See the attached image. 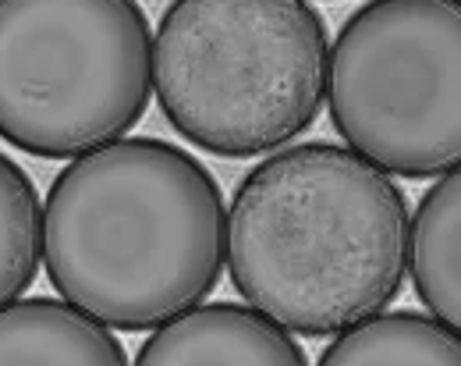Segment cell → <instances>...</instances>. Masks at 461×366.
Listing matches in <instances>:
<instances>
[{
  "label": "cell",
  "mask_w": 461,
  "mask_h": 366,
  "mask_svg": "<svg viewBox=\"0 0 461 366\" xmlns=\"http://www.w3.org/2000/svg\"><path fill=\"white\" fill-rule=\"evenodd\" d=\"M338 135L387 175L461 168V0H369L330 47Z\"/></svg>",
  "instance_id": "cell-5"
},
{
  "label": "cell",
  "mask_w": 461,
  "mask_h": 366,
  "mask_svg": "<svg viewBox=\"0 0 461 366\" xmlns=\"http://www.w3.org/2000/svg\"><path fill=\"white\" fill-rule=\"evenodd\" d=\"M323 366H461V334L440 316L411 309L373 313L345 327L320 356Z\"/></svg>",
  "instance_id": "cell-9"
},
{
  "label": "cell",
  "mask_w": 461,
  "mask_h": 366,
  "mask_svg": "<svg viewBox=\"0 0 461 366\" xmlns=\"http://www.w3.org/2000/svg\"><path fill=\"white\" fill-rule=\"evenodd\" d=\"M139 366H305L309 356L285 324L256 306H192L153 327Z\"/></svg>",
  "instance_id": "cell-6"
},
{
  "label": "cell",
  "mask_w": 461,
  "mask_h": 366,
  "mask_svg": "<svg viewBox=\"0 0 461 366\" xmlns=\"http://www.w3.org/2000/svg\"><path fill=\"white\" fill-rule=\"evenodd\" d=\"M327 22L309 0H174L153 32V93L192 146L259 157L320 118Z\"/></svg>",
  "instance_id": "cell-3"
},
{
  "label": "cell",
  "mask_w": 461,
  "mask_h": 366,
  "mask_svg": "<svg viewBox=\"0 0 461 366\" xmlns=\"http://www.w3.org/2000/svg\"><path fill=\"white\" fill-rule=\"evenodd\" d=\"M408 242L404 192L351 146H288L230 196V285L305 338L341 334L394 303Z\"/></svg>",
  "instance_id": "cell-2"
},
{
  "label": "cell",
  "mask_w": 461,
  "mask_h": 366,
  "mask_svg": "<svg viewBox=\"0 0 461 366\" xmlns=\"http://www.w3.org/2000/svg\"><path fill=\"white\" fill-rule=\"evenodd\" d=\"M124 345L68 299L0 306V366H124Z\"/></svg>",
  "instance_id": "cell-7"
},
{
  "label": "cell",
  "mask_w": 461,
  "mask_h": 366,
  "mask_svg": "<svg viewBox=\"0 0 461 366\" xmlns=\"http://www.w3.org/2000/svg\"><path fill=\"white\" fill-rule=\"evenodd\" d=\"M43 263L60 299L100 324L160 327L224 274V192L181 146L121 135L60 168L43 203Z\"/></svg>",
  "instance_id": "cell-1"
},
{
  "label": "cell",
  "mask_w": 461,
  "mask_h": 366,
  "mask_svg": "<svg viewBox=\"0 0 461 366\" xmlns=\"http://www.w3.org/2000/svg\"><path fill=\"white\" fill-rule=\"evenodd\" d=\"M153 32L135 0H0V139L82 157L146 118Z\"/></svg>",
  "instance_id": "cell-4"
},
{
  "label": "cell",
  "mask_w": 461,
  "mask_h": 366,
  "mask_svg": "<svg viewBox=\"0 0 461 366\" xmlns=\"http://www.w3.org/2000/svg\"><path fill=\"white\" fill-rule=\"evenodd\" d=\"M408 267L422 306L461 334V168L447 171L419 199Z\"/></svg>",
  "instance_id": "cell-8"
},
{
  "label": "cell",
  "mask_w": 461,
  "mask_h": 366,
  "mask_svg": "<svg viewBox=\"0 0 461 366\" xmlns=\"http://www.w3.org/2000/svg\"><path fill=\"white\" fill-rule=\"evenodd\" d=\"M43 263V199L32 175L0 153V306L32 288Z\"/></svg>",
  "instance_id": "cell-10"
}]
</instances>
